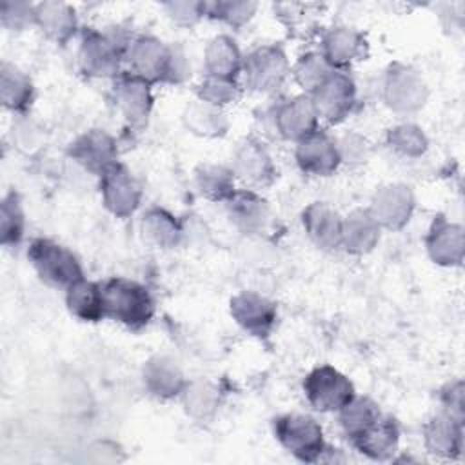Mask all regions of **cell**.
I'll list each match as a JSON object with an SVG mask.
<instances>
[{
	"label": "cell",
	"mask_w": 465,
	"mask_h": 465,
	"mask_svg": "<svg viewBox=\"0 0 465 465\" xmlns=\"http://www.w3.org/2000/svg\"><path fill=\"white\" fill-rule=\"evenodd\" d=\"M35 25L54 44H67L78 29L74 9L65 2H40L35 5Z\"/></svg>",
	"instance_id": "25"
},
{
	"label": "cell",
	"mask_w": 465,
	"mask_h": 465,
	"mask_svg": "<svg viewBox=\"0 0 465 465\" xmlns=\"http://www.w3.org/2000/svg\"><path fill=\"white\" fill-rule=\"evenodd\" d=\"M191 76V65L187 60V54L183 53L182 47L173 45V62H171V71H169V84H182Z\"/></svg>",
	"instance_id": "45"
},
{
	"label": "cell",
	"mask_w": 465,
	"mask_h": 465,
	"mask_svg": "<svg viewBox=\"0 0 465 465\" xmlns=\"http://www.w3.org/2000/svg\"><path fill=\"white\" fill-rule=\"evenodd\" d=\"M380 416V407L365 396H354L347 405L338 411L341 430L349 440H354L358 434H361Z\"/></svg>",
	"instance_id": "34"
},
{
	"label": "cell",
	"mask_w": 465,
	"mask_h": 465,
	"mask_svg": "<svg viewBox=\"0 0 465 465\" xmlns=\"http://www.w3.org/2000/svg\"><path fill=\"white\" fill-rule=\"evenodd\" d=\"M100 193L105 209L116 218L134 214L142 202V189L124 163H114L100 176Z\"/></svg>",
	"instance_id": "10"
},
{
	"label": "cell",
	"mask_w": 465,
	"mask_h": 465,
	"mask_svg": "<svg viewBox=\"0 0 465 465\" xmlns=\"http://www.w3.org/2000/svg\"><path fill=\"white\" fill-rule=\"evenodd\" d=\"M381 227L367 209H356L341 220V247L351 254H367L380 242Z\"/></svg>",
	"instance_id": "26"
},
{
	"label": "cell",
	"mask_w": 465,
	"mask_h": 465,
	"mask_svg": "<svg viewBox=\"0 0 465 465\" xmlns=\"http://www.w3.org/2000/svg\"><path fill=\"white\" fill-rule=\"evenodd\" d=\"M294 156L298 167L312 176H331L341 163L336 140L320 129L296 142Z\"/></svg>",
	"instance_id": "14"
},
{
	"label": "cell",
	"mask_w": 465,
	"mask_h": 465,
	"mask_svg": "<svg viewBox=\"0 0 465 465\" xmlns=\"http://www.w3.org/2000/svg\"><path fill=\"white\" fill-rule=\"evenodd\" d=\"M183 122L191 133L205 138L223 136L229 129V120L223 111L200 100L185 109Z\"/></svg>",
	"instance_id": "33"
},
{
	"label": "cell",
	"mask_w": 465,
	"mask_h": 465,
	"mask_svg": "<svg viewBox=\"0 0 465 465\" xmlns=\"http://www.w3.org/2000/svg\"><path fill=\"white\" fill-rule=\"evenodd\" d=\"M258 4L256 2H249V0H240V2H232V0H225V2H213L207 4V15L225 22L227 25L232 27H242L245 25L256 13Z\"/></svg>",
	"instance_id": "40"
},
{
	"label": "cell",
	"mask_w": 465,
	"mask_h": 465,
	"mask_svg": "<svg viewBox=\"0 0 465 465\" xmlns=\"http://www.w3.org/2000/svg\"><path fill=\"white\" fill-rule=\"evenodd\" d=\"M182 401L189 416L194 420L205 421L213 418L220 407V391L214 383L207 380H194L187 381L183 392H182Z\"/></svg>",
	"instance_id": "32"
},
{
	"label": "cell",
	"mask_w": 465,
	"mask_h": 465,
	"mask_svg": "<svg viewBox=\"0 0 465 465\" xmlns=\"http://www.w3.org/2000/svg\"><path fill=\"white\" fill-rule=\"evenodd\" d=\"M289 60L278 45H260L252 49L242 65L245 85L258 93L278 89L289 74Z\"/></svg>",
	"instance_id": "7"
},
{
	"label": "cell",
	"mask_w": 465,
	"mask_h": 465,
	"mask_svg": "<svg viewBox=\"0 0 465 465\" xmlns=\"http://www.w3.org/2000/svg\"><path fill=\"white\" fill-rule=\"evenodd\" d=\"M280 445L302 461H316L325 450L322 425L309 414H283L272 423Z\"/></svg>",
	"instance_id": "4"
},
{
	"label": "cell",
	"mask_w": 465,
	"mask_h": 465,
	"mask_svg": "<svg viewBox=\"0 0 465 465\" xmlns=\"http://www.w3.org/2000/svg\"><path fill=\"white\" fill-rule=\"evenodd\" d=\"M234 173L231 167L218 163H203L194 173V182L207 200L213 202H227L236 187H234Z\"/></svg>",
	"instance_id": "31"
},
{
	"label": "cell",
	"mask_w": 465,
	"mask_h": 465,
	"mask_svg": "<svg viewBox=\"0 0 465 465\" xmlns=\"http://www.w3.org/2000/svg\"><path fill=\"white\" fill-rule=\"evenodd\" d=\"M196 96L200 102L209 104L213 107L222 109L238 100L240 85L234 78H222V76H205L196 89Z\"/></svg>",
	"instance_id": "38"
},
{
	"label": "cell",
	"mask_w": 465,
	"mask_h": 465,
	"mask_svg": "<svg viewBox=\"0 0 465 465\" xmlns=\"http://www.w3.org/2000/svg\"><path fill=\"white\" fill-rule=\"evenodd\" d=\"M318 114L311 96H292L282 102L272 114L276 133L292 142H300L318 129Z\"/></svg>",
	"instance_id": "17"
},
{
	"label": "cell",
	"mask_w": 465,
	"mask_h": 465,
	"mask_svg": "<svg viewBox=\"0 0 465 465\" xmlns=\"http://www.w3.org/2000/svg\"><path fill=\"white\" fill-rule=\"evenodd\" d=\"M365 54V38L363 35L349 25L332 27L325 33L322 40V56L334 69L341 71L361 60Z\"/></svg>",
	"instance_id": "20"
},
{
	"label": "cell",
	"mask_w": 465,
	"mask_h": 465,
	"mask_svg": "<svg viewBox=\"0 0 465 465\" xmlns=\"http://www.w3.org/2000/svg\"><path fill=\"white\" fill-rule=\"evenodd\" d=\"M11 142L22 154H35L45 143L44 129L27 114H20L11 127Z\"/></svg>",
	"instance_id": "39"
},
{
	"label": "cell",
	"mask_w": 465,
	"mask_h": 465,
	"mask_svg": "<svg viewBox=\"0 0 465 465\" xmlns=\"http://www.w3.org/2000/svg\"><path fill=\"white\" fill-rule=\"evenodd\" d=\"M414 205L416 200L411 187L403 183H387L374 193L367 211L381 229L400 231L409 223Z\"/></svg>",
	"instance_id": "11"
},
{
	"label": "cell",
	"mask_w": 465,
	"mask_h": 465,
	"mask_svg": "<svg viewBox=\"0 0 465 465\" xmlns=\"http://www.w3.org/2000/svg\"><path fill=\"white\" fill-rule=\"evenodd\" d=\"M429 98L425 80L409 65H392L383 80V100L389 109L400 114L418 113Z\"/></svg>",
	"instance_id": "6"
},
{
	"label": "cell",
	"mask_w": 465,
	"mask_h": 465,
	"mask_svg": "<svg viewBox=\"0 0 465 465\" xmlns=\"http://www.w3.org/2000/svg\"><path fill=\"white\" fill-rule=\"evenodd\" d=\"M231 316L251 336L265 338L276 323L278 311L269 298L252 291H243L231 300Z\"/></svg>",
	"instance_id": "15"
},
{
	"label": "cell",
	"mask_w": 465,
	"mask_h": 465,
	"mask_svg": "<svg viewBox=\"0 0 465 465\" xmlns=\"http://www.w3.org/2000/svg\"><path fill=\"white\" fill-rule=\"evenodd\" d=\"M441 400H443V407H445L443 412L463 421V383L460 380L450 383L443 391Z\"/></svg>",
	"instance_id": "43"
},
{
	"label": "cell",
	"mask_w": 465,
	"mask_h": 465,
	"mask_svg": "<svg viewBox=\"0 0 465 465\" xmlns=\"http://www.w3.org/2000/svg\"><path fill=\"white\" fill-rule=\"evenodd\" d=\"M140 227L143 238L162 249H171L178 245L183 232L176 216L162 207H151L143 214Z\"/></svg>",
	"instance_id": "30"
},
{
	"label": "cell",
	"mask_w": 465,
	"mask_h": 465,
	"mask_svg": "<svg viewBox=\"0 0 465 465\" xmlns=\"http://www.w3.org/2000/svg\"><path fill=\"white\" fill-rule=\"evenodd\" d=\"M227 213L232 223L245 234L262 232L269 222L267 202L252 189L234 191V194L225 202Z\"/></svg>",
	"instance_id": "24"
},
{
	"label": "cell",
	"mask_w": 465,
	"mask_h": 465,
	"mask_svg": "<svg viewBox=\"0 0 465 465\" xmlns=\"http://www.w3.org/2000/svg\"><path fill=\"white\" fill-rule=\"evenodd\" d=\"M129 44L116 31H84L78 45V65L82 73L93 78L120 76V65L125 60Z\"/></svg>",
	"instance_id": "2"
},
{
	"label": "cell",
	"mask_w": 465,
	"mask_h": 465,
	"mask_svg": "<svg viewBox=\"0 0 465 465\" xmlns=\"http://www.w3.org/2000/svg\"><path fill=\"white\" fill-rule=\"evenodd\" d=\"M2 25L9 31H22L27 25H35V5L25 2L5 0L0 5Z\"/></svg>",
	"instance_id": "41"
},
{
	"label": "cell",
	"mask_w": 465,
	"mask_h": 465,
	"mask_svg": "<svg viewBox=\"0 0 465 465\" xmlns=\"http://www.w3.org/2000/svg\"><path fill=\"white\" fill-rule=\"evenodd\" d=\"M463 421L441 412L430 418L423 427V443L427 450L443 460H454L463 449Z\"/></svg>",
	"instance_id": "21"
},
{
	"label": "cell",
	"mask_w": 465,
	"mask_h": 465,
	"mask_svg": "<svg viewBox=\"0 0 465 465\" xmlns=\"http://www.w3.org/2000/svg\"><path fill=\"white\" fill-rule=\"evenodd\" d=\"M425 247L434 263L443 267L461 265L465 256L463 227L443 216L434 218L425 238Z\"/></svg>",
	"instance_id": "18"
},
{
	"label": "cell",
	"mask_w": 465,
	"mask_h": 465,
	"mask_svg": "<svg viewBox=\"0 0 465 465\" xmlns=\"http://www.w3.org/2000/svg\"><path fill=\"white\" fill-rule=\"evenodd\" d=\"M303 392L320 412H338L356 396L352 381L331 365L312 369L303 380Z\"/></svg>",
	"instance_id": "5"
},
{
	"label": "cell",
	"mask_w": 465,
	"mask_h": 465,
	"mask_svg": "<svg viewBox=\"0 0 465 465\" xmlns=\"http://www.w3.org/2000/svg\"><path fill=\"white\" fill-rule=\"evenodd\" d=\"M232 173L252 189L267 187L276 178V165L267 149L254 138H245L238 143L232 154Z\"/></svg>",
	"instance_id": "13"
},
{
	"label": "cell",
	"mask_w": 465,
	"mask_h": 465,
	"mask_svg": "<svg viewBox=\"0 0 465 465\" xmlns=\"http://www.w3.org/2000/svg\"><path fill=\"white\" fill-rule=\"evenodd\" d=\"M387 143L392 151L405 158H420L429 149V140L416 124H398L389 129Z\"/></svg>",
	"instance_id": "35"
},
{
	"label": "cell",
	"mask_w": 465,
	"mask_h": 465,
	"mask_svg": "<svg viewBox=\"0 0 465 465\" xmlns=\"http://www.w3.org/2000/svg\"><path fill=\"white\" fill-rule=\"evenodd\" d=\"M334 69L325 62L322 53H305L300 56V60L292 67V74L296 84L305 91L312 93L314 89L323 84V80L332 73Z\"/></svg>",
	"instance_id": "37"
},
{
	"label": "cell",
	"mask_w": 465,
	"mask_h": 465,
	"mask_svg": "<svg viewBox=\"0 0 465 465\" xmlns=\"http://www.w3.org/2000/svg\"><path fill=\"white\" fill-rule=\"evenodd\" d=\"M351 441L363 456L383 461L396 454L400 445V429L391 416L381 414L371 427Z\"/></svg>",
	"instance_id": "23"
},
{
	"label": "cell",
	"mask_w": 465,
	"mask_h": 465,
	"mask_svg": "<svg viewBox=\"0 0 465 465\" xmlns=\"http://www.w3.org/2000/svg\"><path fill=\"white\" fill-rule=\"evenodd\" d=\"M25 229V218L20 205V200L15 193H7L2 198V209H0V238L5 247L18 245L24 238Z\"/></svg>",
	"instance_id": "36"
},
{
	"label": "cell",
	"mask_w": 465,
	"mask_h": 465,
	"mask_svg": "<svg viewBox=\"0 0 465 465\" xmlns=\"http://www.w3.org/2000/svg\"><path fill=\"white\" fill-rule=\"evenodd\" d=\"M0 96L7 111L24 114L35 98L31 78L15 64L2 62L0 65Z\"/></svg>",
	"instance_id": "27"
},
{
	"label": "cell",
	"mask_w": 465,
	"mask_h": 465,
	"mask_svg": "<svg viewBox=\"0 0 465 465\" xmlns=\"http://www.w3.org/2000/svg\"><path fill=\"white\" fill-rule=\"evenodd\" d=\"M142 380L145 389L160 398V400H171L176 396H182L187 380L178 367V363L167 356H153L143 365Z\"/></svg>",
	"instance_id": "22"
},
{
	"label": "cell",
	"mask_w": 465,
	"mask_h": 465,
	"mask_svg": "<svg viewBox=\"0 0 465 465\" xmlns=\"http://www.w3.org/2000/svg\"><path fill=\"white\" fill-rule=\"evenodd\" d=\"M105 318H111L127 329L145 327L154 314V300L149 289L129 278H111L102 283Z\"/></svg>",
	"instance_id": "1"
},
{
	"label": "cell",
	"mask_w": 465,
	"mask_h": 465,
	"mask_svg": "<svg viewBox=\"0 0 465 465\" xmlns=\"http://www.w3.org/2000/svg\"><path fill=\"white\" fill-rule=\"evenodd\" d=\"M336 143L341 162H361L365 158V142L360 136L347 134Z\"/></svg>",
	"instance_id": "44"
},
{
	"label": "cell",
	"mask_w": 465,
	"mask_h": 465,
	"mask_svg": "<svg viewBox=\"0 0 465 465\" xmlns=\"http://www.w3.org/2000/svg\"><path fill=\"white\" fill-rule=\"evenodd\" d=\"M203 62L209 76L236 80L238 73H242L243 56L234 38H231L229 35H218L207 44Z\"/></svg>",
	"instance_id": "28"
},
{
	"label": "cell",
	"mask_w": 465,
	"mask_h": 465,
	"mask_svg": "<svg viewBox=\"0 0 465 465\" xmlns=\"http://www.w3.org/2000/svg\"><path fill=\"white\" fill-rule=\"evenodd\" d=\"M114 102L127 124L140 129L147 124L153 111L151 84L133 73H124L114 82Z\"/></svg>",
	"instance_id": "16"
},
{
	"label": "cell",
	"mask_w": 465,
	"mask_h": 465,
	"mask_svg": "<svg viewBox=\"0 0 465 465\" xmlns=\"http://www.w3.org/2000/svg\"><path fill=\"white\" fill-rule=\"evenodd\" d=\"M125 60L131 67L129 73L138 78L149 84L167 82L173 62V45L163 44L153 35H140L129 44Z\"/></svg>",
	"instance_id": "8"
},
{
	"label": "cell",
	"mask_w": 465,
	"mask_h": 465,
	"mask_svg": "<svg viewBox=\"0 0 465 465\" xmlns=\"http://www.w3.org/2000/svg\"><path fill=\"white\" fill-rule=\"evenodd\" d=\"M27 258L38 278L56 289H67L84 278L78 258L64 245L49 238H35L29 243Z\"/></svg>",
	"instance_id": "3"
},
{
	"label": "cell",
	"mask_w": 465,
	"mask_h": 465,
	"mask_svg": "<svg viewBox=\"0 0 465 465\" xmlns=\"http://www.w3.org/2000/svg\"><path fill=\"white\" fill-rule=\"evenodd\" d=\"M167 16L176 24L183 27L194 25L202 16L207 15V4L205 2H193V0H180V2H167L163 5Z\"/></svg>",
	"instance_id": "42"
},
{
	"label": "cell",
	"mask_w": 465,
	"mask_h": 465,
	"mask_svg": "<svg viewBox=\"0 0 465 465\" xmlns=\"http://www.w3.org/2000/svg\"><path fill=\"white\" fill-rule=\"evenodd\" d=\"M69 156L85 171L102 176L118 163V145L107 131L89 129L71 142Z\"/></svg>",
	"instance_id": "12"
},
{
	"label": "cell",
	"mask_w": 465,
	"mask_h": 465,
	"mask_svg": "<svg viewBox=\"0 0 465 465\" xmlns=\"http://www.w3.org/2000/svg\"><path fill=\"white\" fill-rule=\"evenodd\" d=\"M318 118L329 124L343 122L356 104V85L343 71H332L311 94Z\"/></svg>",
	"instance_id": "9"
},
{
	"label": "cell",
	"mask_w": 465,
	"mask_h": 465,
	"mask_svg": "<svg viewBox=\"0 0 465 465\" xmlns=\"http://www.w3.org/2000/svg\"><path fill=\"white\" fill-rule=\"evenodd\" d=\"M65 303L73 316L82 322H98L105 318L102 283L91 280H78L65 289Z\"/></svg>",
	"instance_id": "29"
},
{
	"label": "cell",
	"mask_w": 465,
	"mask_h": 465,
	"mask_svg": "<svg viewBox=\"0 0 465 465\" xmlns=\"http://www.w3.org/2000/svg\"><path fill=\"white\" fill-rule=\"evenodd\" d=\"M341 220L343 218L323 202H314L302 213V223L307 236L323 251L341 247Z\"/></svg>",
	"instance_id": "19"
}]
</instances>
